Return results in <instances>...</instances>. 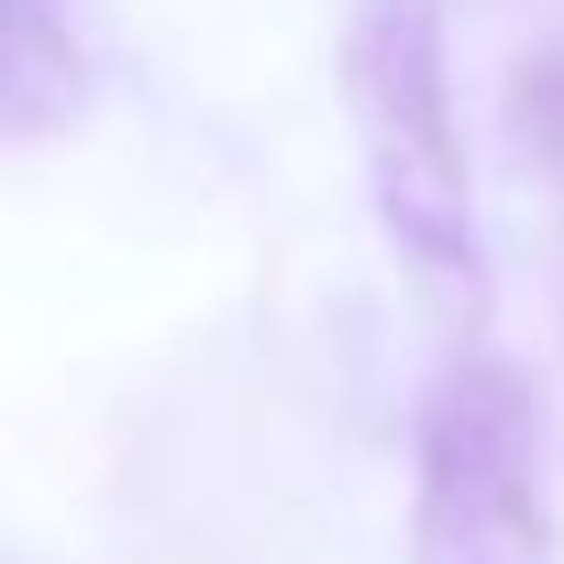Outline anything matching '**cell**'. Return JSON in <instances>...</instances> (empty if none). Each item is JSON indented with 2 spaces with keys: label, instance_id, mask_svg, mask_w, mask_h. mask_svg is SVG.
Returning <instances> with one entry per match:
<instances>
[{
  "label": "cell",
  "instance_id": "3957f363",
  "mask_svg": "<svg viewBox=\"0 0 564 564\" xmlns=\"http://www.w3.org/2000/svg\"><path fill=\"white\" fill-rule=\"evenodd\" d=\"M9 9V34H0V124L9 141H42L84 108L91 75L75 34L51 18V0H0Z\"/></svg>",
  "mask_w": 564,
  "mask_h": 564
},
{
  "label": "cell",
  "instance_id": "7a4b0ae2",
  "mask_svg": "<svg viewBox=\"0 0 564 564\" xmlns=\"http://www.w3.org/2000/svg\"><path fill=\"white\" fill-rule=\"evenodd\" d=\"M415 564H556L547 415L507 357H457L415 415Z\"/></svg>",
  "mask_w": 564,
  "mask_h": 564
},
{
  "label": "cell",
  "instance_id": "6da1fadb",
  "mask_svg": "<svg viewBox=\"0 0 564 564\" xmlns=\"http://www.w3.org/2000/svg\"><path fill=\"white\" fill-rule=\"evenodd\" d=\"M340 100L373 183L382 241L406 282L457 340L490 324V258L474 225V166L448 91V9L441 0H357L340 34Z\"/></svg>",
  "mask_w": 564,
  "mask_h": 564
}]
</instances>
